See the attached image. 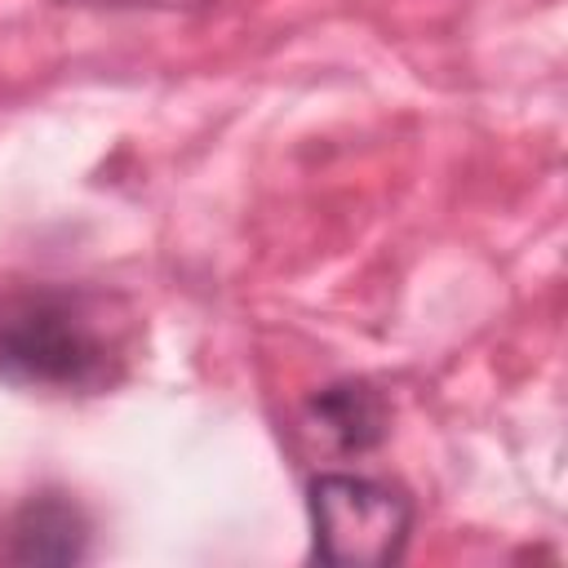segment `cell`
I'll return each mask as SVG.
<instances>
[{
    "instance_id": "4",
    "label": "cell",
    "mask_w": 568,
    "mask_h": 568,
    "mask_svg": "<svg viewBox=\"0 0 568 568\" xmlns=\"http://www.w3.org/2000/svg\"><path fill=\"white\" fill-rule=\"evenodd\" d=\"M311 422L342 453H364V448H377L386 439L390 408L368 382H337L311 399Z\"/></svg>"
},
{
    "instance_id": "2",
    "label": "cell",
    "mask_w": 568,
    "mask_h": 568,
    "mask_svg": "<svg viewBox=\"0 0 568 568\" xmlns=\"http://www.w3.org/2000/svg\"><path fill=\"white\" fill-rule=\"evenodd\" d=\"M315 559L333 568H382L404 555L413 501L364 475H315L306 488Z\"/></svg>"
},
{
    "instance_id": "1",
    "label": "cell",
    "mask_w": 568,
    "mask_h": 568,
    "mask_svg": "<svg viewBox=\"0 0 568 568\" xmlns=\"http://www.w3.org/2000/svg\"><path fill=\"white\" fill-rule=\"evenodd\" d=\"M129 324L115 302L71 284L0 293V377L22 390L102 395L124 377Z\"/></svg>"
},
{
    "instance_id": "3",
    "label": "cell",
    "mask_w": 568,
    "mask_h": 568,
    "mask_svg": "<svg viewBox=\"0 0 568 568\" xmlns=\"http://www.w3.org/2000/svg\"><path fill=\"white\" fill-rule=\"evenodd\" d=\"M89 555V519L67 493H36L22 501L13 532H9V559L13 564H80Z\"/></svg>"
},
{
    "instance_id": "5",
    "label": "cell",
    "mask_w": 568,
    "mask_h": 568,
    "mask_svg": "<svg viewBox=\"0 0 568 568\" xmlns=\"http://www.w3.org/2000/svg\"><path fill=\"white\" fill-rule=\"evenodd\" d=\"M67 4H102V9H173V4H204V0H67Z\"/></svg>"
}]
</instances>
